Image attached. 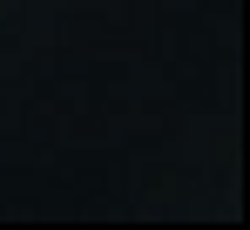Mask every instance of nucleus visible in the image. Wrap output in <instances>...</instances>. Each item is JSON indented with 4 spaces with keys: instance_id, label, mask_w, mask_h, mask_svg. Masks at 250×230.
<instances>
[]
</instances>
